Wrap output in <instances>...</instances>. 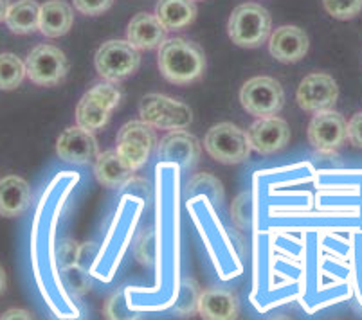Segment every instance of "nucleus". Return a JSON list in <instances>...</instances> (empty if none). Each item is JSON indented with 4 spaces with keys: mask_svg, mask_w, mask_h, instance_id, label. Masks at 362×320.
Listing matches in <instances>:
<instances>
[{
    "mask_svg": "<svg viewBox=\"0 0 362 320\" xmlns=\"http://www.w3.org/2000/svg\"><path fill=\"white\" fill-rule=\"evenodd\" d=\"M166 31L157 15L139 13L132 18L127 29V40L137 51H151L160 47L166 40Z\"/></svg>",
    "mask_w": 362,
    "mask_h": 320,
    "instance_id": "nucleus-16",
    "label": "nucleus"
},
{
    "mask_svg": "<svg viewBox=\"0 0 362 320\" xmlns=\"http://www.w3.org/2000/svg\"><path fill=\"white\" fill-rule=\"evenodd\" d=\"M249 143L255 151L262 155H271L283 150L291 141V128L287 121L276 117H258L247 131Z\"/></svg>",
    "mask_w": 362,
    "mask_h": 320,
    "instance_id": "nucleus-13",
    "label": "nucleus"
},
{
    "mask_svg": "<svg viewBox=\"0 0 362 320\" xmlns=\"http://www.w3.org/2000/svg\"><path fill=\"white\" fill-rule=\"evenodd\" d=\"M159 71L171 83L189 85L204 76L206 54L199 44L186 38L164 40L159 49Z\"/></svg>",
    "mask_w": 362,
    "mask_h": 320,
    "instance_id": "nucleus-1",
    "label": "nucleus"
},
{
    "mask_svg": "<svg viewBox=\"0 0 362 320\" xmlns=\"http://www.w3.org/2000/svg\"><path fill=\"white\" fill-rule=\"evenodd\" d=\"M141 117L151 126L164 128V130H184L192 124L193 114L187 105L168 95L150 94L144 95L141 101Z\"/></svg>",
    "mask_w": 362,
    "mask_h": 320,
    "instance_id": "nucleus-7",
    "label": "nucleus"
},
{
    "mask_svg": "<svg viewBox=\"0 0 362 320\" xmlns=\"http://www.w3.org/2000/svg\"><path fill=\"white\" fill-rule=\"evenodd\" d=\"M0 319H31V313L24 309H9L4 315H0Z\"/></svg>",
    "mask_w": 362,
    "mask_h": 320,
    "instance_id": "nucleus-33",
    "label": "nucleus"
},
{
    "mask_svg": "<svg viewBox=\"0 0 362 320\" xmlns=\"http://www.w3.org/2000/svg\"><path fill=\"white\" fill-rule=\"evenodd\" d=\"M348 138V123L341 114L330 110L317 112L308 124V141L321 153H334Z\"/></svg>",
    "mask_w": 362,
    "mask_h": 320,
    "instance_id": "nucleus-10",
    "label": "nucleus"
},
{
    "mask_svg": "<svg viewBox=\"0 0 362 320\" xmlns=\"http://www.w3.org/2000/svg\"><path fill=\"white\" fill-rule=\"evenodd\" d=\"M240 101L242 107L255 117H272L283 110L285 92L274 78L256 76L242 87Z\"/></svg>",
    "mask_w": 362,
    "mask_h": 320,
    "instance_id": "nucleus-6",
    "label": "nucleus"
},
{
    "mask_svg": "<svg viewBox=\"0 0 362 320\" xmlns=\"http://www.w3.org/2000/svg\"><path fill=\"white\" fill-rule=\"evenodd\" d=\"M199 138L184 130H173L159 143V158L163 162L177 164L182 171H189L200 160Z\"/></svg>",
    "mask_w": 362,
    "mask_h": 320,
    "instance_id": "nucleus-12",
    "label": "nucleus"
},
{
    "mask_svg": "<svg viewBox=\"0 0 362 320\" xmlns=\"http://www.w3.org/2000/svg\"><path fill=\"white\" fill-rule=\"evenodd\" d=\"M156 15L168 31H179L195 22L197 6L193 0H159Z\"/></svg>",
    "mask_w": 362,
    "mask_h": 320,
    "instance_id": "nucleus-21",
    "label": "nucleus"
},
{
    "mask_svg": "<svg viewBox=\"0 0 362 320\" xmlns=\"http://www.w3.org/2000/svg\"><path fill=\"white\" fill-rule=\"evenodd\" d=\"M199 299L200 293L199 288L193 281H182V286H180L179 293V301L175 304V312L182 313V315H187V313L199 312Z\"/></svg>",
    "mask_w": 362,
    "mask_h": 320,
    "instance_id": "nucleus-26",
    "label": "nucleus"
},
{
    "mask_svg": "<svg viewBox=\"0 0 362 320\" xmlns=\"http://www.w3.org/2000/svg\"><path fill=\"white\" fill-rule=\"evenodd\" d=\"M271 13L256 2H247L231 13L227 32L238 47L256 49L271 36Z\"/></svg>",
    "mask_w": 362,
    "mask_h": 320,
    "instance_id": "nucleus-2",
    "label": "nucleus"
},
{
    "mask_svg": "<svg viewBox=\"0 0 362 320\" xmlns=\"http://www.w3.org/2000/svg\"><path fill=\"white\" fill-rule=\"evenodd\" d=\"M94 65L101 78L112 83H119L136 74L141 65V56L128 40H108L98 49Z\"/></svg>",
    "mask_w": 362,
    "mask_h": 320,
    "instance_id": "nucleus-5",
    "label": "nucleus"
},
{
    "mask_svg": "<svg viewBox=\"0 0 362 320\" xmlns=\"http://www.w3.org/2000/svg\"><path fill=\"white\" fill-rule=\"evenodd\" d=\"M156 126L146 121H130L117 134V151L134 171L141 170L156 150Z\"/></svg>",
    "mask_w": 362,
    "mask_h": 320,
    "instance_id": "nucleus-8",
    "label": "nucleus"
},
{
    "mask_svg": "<svg viewBox=\"0 0 362 320\" xmlns=\"http://www.w3.org/2000/svg\"><path fill=\"white\" fill-rule=\"evenodd\" d=\"M9 8H11L9 0H0V22H4L6 20V15H8Z\"/></svg>",
    "mask_w": 362,
    "mask_h": 320,
    "instance_id": "nucleus-34",
    "label": "nucleus"
},
{
    "mask_svg": "<svg viewBox=\"0 0 362 320\" xmlns=\"http://www.w3.org/2000/svg\"><path fill=\"white\" fill-rule=\"evenodd\" d=\"M112 4H114V0H74V8L88 16L103 15L112 8Z\"/></svg>",
    "mask_w": 362,
    "mask_h": 320,
    "instance_id": "nucleus-30",
    "label": "nucleus"
},
{
    "mask_svg": "<svg viewBox=\"0 0 362 320\" xmlns=\"http://www.w3.org/2000/svg\"><path fill=\"white\" fill-rule=\"evenodd\" d=\"M206 194L209 200H211L215 206H222V200H223V189H222V184L216 180L215 177L207 173H200L197 177L192 178V182L187 184V189H186V196H197V194Z\"/></svg>",
    "mask_w": 362,
    "mask_h": 320,
    "instance_id": "nucleus-24",
    "label": "nucleus"
},
{
    "mask_svg": "<svg viewBox=\"0 0 362 320\" xmlns=\"http://www.w3.org/2000/svg\"><path fill=\"white\" fill-rule=\"evenodd\" d=\"M348 141L355 148H362V114H355L348 123Z\"/></svg>",
    "mask_w": 362,
    "mask_h": 320,
    "instance_id": "nucleus-32",
    "label": "nucleus"
},
{
    "mask_svg": "<svg viewBox=\"0 0 362 320\" xmlns=\"http://www.w3.org/2000/svg\"><path fill=\"white\" fill-rule=\"evenodd\" d=\"M322 6L337 20H351L362 11V0H322Z\"/></svg>",
    "mask_w": 362,
    "mask_h": 320,
    "instance_id": "nucleus-25",
    "label": "nucleus"
},
{
    "mask_svg": "<svg viewBox=\"0 0 362 320\" xmlns=\"http://www.w3.org/2000/svg\"><path fill=\"white\" fill-rule=\"evenodd\" d=\"M339 97L335 79L322 72L308 74L298 88V105L305 112L330 110Z\"/></svg>",
    "mask_w": 362,
    "mask_h": 320,
    "instance_id": "nucleus-11",
    "label": "nucleus"
},
{
    "mask_svg": "<svg viewBox=\"0 0 362 320\" xmlns=\"http://www.w3.org/2000/svg\"><path fill=\"white\" fill-rule=\"evenodd\" d=\"M74 22L72 8L64 0H49L40 8V32L47 38L67 35Z\"/></svg>",
    "mask_w": 362,
    "mask_h": 320,
    "instance_id": "nucleus-19",
    "label": "nucleus"
},
{
    "mask_svg": "<svg viewBox=\"0 0 362 320\" xmlns=\"http://www.w3.org/2000/svg\"><path fill=\"white\" fill-rule=\"evenodd\" d=\"M69 71V61L64 52L54 45H36L25 59V72L35 85L51 87L60 83Z\"/></svg>",
    "mask_w": 362,
    "mask_h": 320,
    "instance_id": "nucleus-9",
    "label": "nucleus"
},
{
    "mask_svg": "<svg viewBox=\"0 0 362 320\" xmlns=\"http://www.w3.org/2000/svg\"><path fill=\"white\" fill-rule=\"evenodd\" d=\"M28 72L25 64L11 52L0 54V90H15L22 85Z\"/></svg>",
    "mask_w": 362,
    "mask_h": 320,
    "instance_id": "nucleus-23",
    "label": "nucleus"
},
{
    "mask_svg": "<svg viewBox=\"0 0 362 320\" xmlns=\"http://www.w3.org/2000/svg\"><path fill=\"white\" fill-rule=\"evenodd\" d=\"M136 254H137V259H139L143 265H151L153 263V236H148V242H146V234H144L143 237H141L139 245H137L136 249Z\"/></svg>",
    "mask_w": 362,
    "mask_h": 320,
    "instance_id": "nucleus-31",
    "label": "nucleus"
},
{
    "mask_svg": "<svg viewBox=\"0 0 362 320\" xmlns=\"http://www.w3.org/2000/svg\"><path fill=\"white\" fill-rule=\"evenodd\" d=\"M269 51L281 64H296L308 52V36L296 25H283L271 36Z\"/></svg>",
    "mask_w": 362,
    "mask_h": 320,
    "instance_id": "nucleus-15",
    "label": "nucleus"
},
{
    "mask_svg": "<svg viewBox=\"0 0 362 320\" xmlns=\"http://www.w3.org/2000/svg\"><path fill=\"white\" fill-rule=\"evenodd\" d=\"M40 8L35 0H18L11 4L4 20L9 31L22 36L40 31Z\"/></svg>",
    "mask_w": 362,
    "mask_h": 320,
    "instance_id": "nucleus-22",
    "label": "nucleus"
},
{
    "mask_svg": "<svg viewBox=\"0 0 362 320\" xmlns=\"http://www.w3.org/2000/svg\"><path fill=\"white\" fill-rule=\"evenodd\" d=\"M119 88L112 81L92 87L81 97L78 108H76V123H78V126L92 131V134L101 130L110 121L112 110L119 105Z\"/></svg>",
    "mask_w": 362,
    "mask_h": 320,
    "instance_id": "nucleus-3",
    "label": "nucleus"
},
{
    "mask_svg": "<svg viewBox=\"0 0 362 320\" xmlns=\"http://www.w3.org/2000/svg\"><path fill=\"white\" fill-rule=\"evenodd\" d=\"M31 206V189L24 178L8 174L0 178V216L15 218Z\"/></svg>",
    "mask_w": 362,
    "mask_h": 320,
    "instance_id": "nucleus-17",
    "label": "nucleus"
},
{
    "mask_svg": "<svg viewBox=\"0 0 362 320\" xmlns=\"http://www.w3.org/2000/svg\"><path fill=\"white\" fill-rule=\"evenodd\" d=\"M199 313L207 320H233L238 316V302L227 290H206L200 293Z\"/></svg>",
    "mask_w": 362,
    "mask_h": 320,
    "instance_id": "nucleus-18",
    "label": "nucleus"
},
{
    "mask_svg": "<svg viewBox=\"0 0 362 320\" xmlns=\"http://www.w3.org/2000/svg\"><path fill=\"white\" fill-rule=\"evenodd\" d=\"M56 153L62 160L71 164H88L98 158V141L92 131L83 128H67L58 137Z\"/></svg>",
    "mask_w": 362,
    "mask_h": 320,
    "instance_id": "nucleus-14",
    "label": "nucleus"
},
{
    "mask_svg": "<svg viewBox=\"0 0 362 320\" xmlns=\"http://www.w3.org/2000/svg\"><path fill=\"white\" fill-rule=\"evenodd\" d=\"M105 316L107 319H134V312H130L127 301L123 299V293H117L105 306Z\"/></svg>",
    "mask_w": 362,
    "mask_h": 320,
    "instance_id": "nucleus-29",
    "label": "nucleus"
},
{
    "mask_svg": "<svg viewBox=\"0 0 362 320\" xmlns=\"http://www.w3.org/2000/svg\"><path fill=\"white\" fill-rule=\"evenodd\" d=\"M204 148L209 157L226 166L245 162L252 150L245 131L231 123H220L209 128L204 138Z\"/></svg>",
    "mask_w": 362,
    "mask_h": 320,
    "instance_id": "nucleus-4",
    "label": "nucleus"
},
{
    "mask_svg": "<svg viewBox=\"0 0 362 320\" xmlns=\"http://www.w3.org/2000/svg\"><path fill=\"white\" fill-rule=\"evenodd\" d=\"M233 220L238 225V229H249L252 220V200L249 193H242L235 202H233Z\"/></svg>",
    "mask_w": 362,
    "mask_h": 320,
    "instance_id": "nucleus-28",
    "label": "nucleus"
},
{
    "mask_svg": "<svg viewBox=\"0 0 362 320\" xmlns=\"http://www.w3.org/2000/svg\"><path fill=\"white\" fill-rule=\"evenodd\" d=\"M6 290V272L4 268L0 266V295H2V292Z\"/></svg>",
    "mask_w": 362,
    "mask_h": 320,
    "instance_id": "nucleus-35",
    "label": "nucleus"
},
{
    "mask_svg": "<svg viewBox=\"0 0 362 320\" xmlns=\"http://www.w3.org/2000/svg\"><path fill=\"white\" fill-rule=\"evenodd\" d=\"M96 178L98 182L107 187L124 186L134 174V170L127 164L117 150H108L105 153L98 155L96 158Z\"/></svg>",
    "mask_w": 362,
    "mask_h": 320,
    "instance_id": "nucleus-20",
    "label": "nucleus"
},
{
    "mask_svg": "<svg viewBox=\"0 0 362 320\" xmlns=\"http://www.w3.org/2000/svg\"><path fill=\"white\" fill-rule=\"evenodd\" d=\"M64 283L69 290L76 293V295H81V293L87 292L90 288V281H88L87 270L81 268L80 265H71L64 268Z\"/></svg>",
    "mask_w": 362,
    "mask_h": 320,
    "instance_id": "nucleus-27",
    "label": "nucleus"
}]
</instances>
